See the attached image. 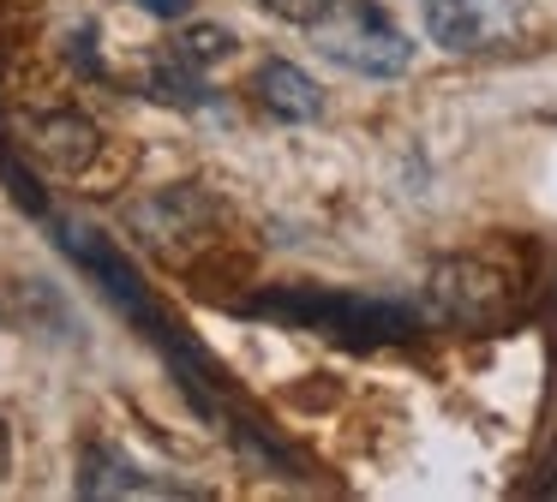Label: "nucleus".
<instances>
[{
    "mask_svg": "<svg viewBox=\"0 0 557 502\" xmlns=\"http://www.w3.org/2000/svg\"><path fill=\"white\" fill-rule=\"evenodd\" d=\"M312 42L324 60H336L354 78H401L413 66V42L377 0H336L312 24Z\"/></svg>",
    "mask_w": 557,
    "mask_h": 502,
    "instance_id": "nucleus-1",
    "label": "nucleus"
},
{
    "mask_svg": "<svg viewBox=\"0 0 557 502\" xmlns=\"http://www.w3.org/2000/svg\"><path fill=\"white\" fill-rule=\"evenodd\" d=\"M133 234L138 246H150L157 258H193V246H205V239H216V222H222V203L210 198V191L198 186H169L157 191V198L133 203Z\"/></svg>",
    "mask_w": 557,
    "mask_h": 502,
    "instance_id": "nucleus-2",
    "label": "nucleus"
},
{
    "mask_svg": "<svg viewBox=\"0 0 557 502\" xmlns=\"http://www.w3.org/2000/svg\"><path fill=\"white\" fill-rule=\"evenodd\" d=\"M432 311L461 329H492L509 311V275L485 258H444L432 263Z\"/></svg>",
    "mask_w": 557,
    "mask_h": 502,
    "instance_id": "nucleus-3",
    "label": "nucleus"
},
{
    "mask_svg": "<svg viewBox=\"0 0 557 502\" xmlns=\"http://www.w3.org/2000/svg\"><path fill=\"white\" fill-rule=\"evenodd\" d=\"M54 239H61V251L102 287V293L114 299V305L126 311V317L145 323V335H162V317H157V305H150L145 281H138V269L109 246V234H97V227H78V222H54Z\"/></svg>",
    "mask_w": 557,
    "mask_h": 502,
    "instance_id": "nucleus-4",
    "label": "nucleus"
},
{
    "mask_svg": "<svg viewBox=\"0 0 557 502\" xmlns=\"http://www.w3.org/2000/svg\"><path fill=\"white\" fill-rule=\"evenodd\" d=\"M425 36L444 54H485L521 36V0H425Z\"/></svg>",
    "mask_w": 557,
    "mask_h": 502,
    "instance_id": "nucleus-5",
    "label": "nucleus"
},
{
    "mask_svg": "<svg viewBox=\"0 0 557 502\" xmlns=\"http://www.w3.org/2000/svg\"><path fill=\"white\" fill-rule=\"evenodd\" d=\"M252 311H276V317L324 323V329H354V341L408 335V311L377 305V299H342V293H264Z\"/></svg>",
    "mask_w": 557,
    "mask_h": 502,
    "instance_id": "nucleus-6",
    "label": "nucleus"
},
{
    "mask_svg": "<svg viewBox=\"0 0 557 502\" xmlns=\"http://www.w3.org/2000/svg\"><path fill=\"white\" fill-rule=\"evenodd\" d=\"M30 150L61 174H90L102 155V131L78 108H49V114L30 120Z\"/></svg>",
    "mask_w": 557,
    "mask_h": 502,
    "instance_id": "nucleus-7",
    "label": "nucleus"
},
{
    "mask_svg": "<svg viewBox=\"0 0 557 502\" xmlns=\"http://www.w3.org/2000/svg\"><path fill=\"white\" fill-rule=\"evenodd\" d=\"M258 102H264V114L288 120V126H312L318 114H324V96H318V84L306 78L294 60H264L252 78Z\"/></svg>",
    "mask_w": 557,
    "mask_h": 502,
    "instance_id": "nucleus-8",
    "label": "nucleus"
},
{
    "mask_svg": "<svg viewBox=\"0 0 557 502\" xmlns=\"http://www.w3.org/2000/svg\"><path fill=\"white\" fill-rule=\"evenodd\" d=\"M150 490H162L157 478H145L133 461H126L121 449H85V461H78V497H150Z\"/></svg>",
    "mask_w": 557,
    "mask_h": 502,
    "instance_id": "nucleus-9",
    "label": "nucleus"
},
{
    "mask_svg": "<svg viewBox=\"0 0 557 502\" xmlns=\"http://www.w3.org/2000/svg\"><path fill=\"white\" fill-rule=\"evenodd\" d=\"M234 30L228 24H186L181 42H174V60H186V66H216V60L234 54Z\"/></svg>",
    "mask_w": 557,
    "mask_h": 502,
    "instance_id": "nucleus-10",
    "label": "nucleus"
},
{
    "mask_svg": "<svg viewBox=\"0 0 557 502\" xmlns=\"http://www.w3.org/2000/svg\"><path fill=\"white\" fill-rule=\"evenodd\" d=\"M150 96H157V102H174V108H210V102H216V96L193 78L186 60H162V66L150 72Z\"/></svg>",
    "mask_w": 557,
    "mask_h": 502,
    "instance_id": "nucleus-11",
    "label": "nucleus"
},
{
    "mask_svg": "<svg viewBox=\"0 0 557 502\" xmlns=\"http://www.w3.org/2000/svg\"><path fill=\"white\" fill-rule=\"evenodd\" d=\"M330 7H336V0H264V12H276V18H288V24H306V30H312Z\"/></svg>",
    "mask_w": 557,
    "mask_h": 502,
    "instance_id": "nucleus-12",
    "label": "nucleus"
},
{
    "mask_svg": "<svg viewBox=\"0 0 557 502\" xmlns=\"http://www.w3.org/2000/svg\"><path fill=\"white\" fill-rule=\"evenodd\" d=\"M138 7H145L150 18H186V12H193V0H138Z\"/></svg>",
    "mask_w": 557,
    "mask_h": 502,
    "instance_id": "nucleus-13",
    "label": "nucleus"
},
{
    "mask_svg": "<svg viewBox=\"0 0 557 502\" xmlns=\"http://www.w3.org/2000/svg\"><path fill=\"white\" fill-rule=\"evenodd\" d=\"M7 454H13V442H7V425H0V466H7Z\"/></svg>",
    "mask_w": 557,
    "mask_h": 502,
    "instance_id": "nucleus-14",
    "label": "nucleus"
}]
</instances>
